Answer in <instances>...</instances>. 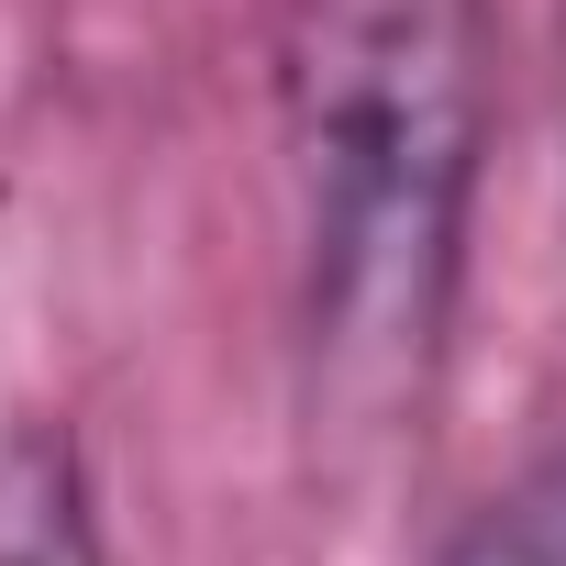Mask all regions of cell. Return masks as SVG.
Returning a JSON list of instances; mask_svg holds the SVG:
<instances>
[{"label":"cell","instance_id":"cell-1","mask_svg":"<svg viewBox=\"0 0 566 566\" xmlns=\"http://www.w3.org/2000/svg\"><path fill=\"white\" fill-rule=\"evenodd\" d=\"M290 145L312 411L378 433L422 411L467 277V200L489 145L478 0H312L290 56Z\"/></svg>","mask_w":566,"mask_h":566},{"label":"cell","instance_id":"cell-2","mask_svg":"<svg viewBox=\"0 0 566 566\" xmlns=\"http://www.w3.org/2000/svg\"><path fill=\"white\" fill-rule=\"evenodd\" d=\"M0 566H101L90 467L56 422H0Z\"/></svg>","mask_w":566,"mask_h":566},{"label":"cell","instance_id":"cell-3","mask_svg":"<svg viewBox=\"0 0 566 566\" xmlns=\"http://www.w3.org/2000/svg\"><path fill=\"white\" fill-rule=\"evenodd\" d=\"M444 566H566V444H544L455 544Z\"/></svg>","mask_w":566,"mask_h":566}]
</instances>
